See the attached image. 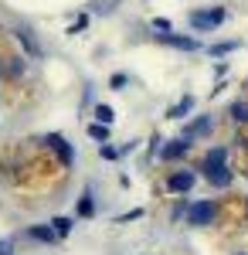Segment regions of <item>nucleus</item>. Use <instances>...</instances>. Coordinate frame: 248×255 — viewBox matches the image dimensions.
Wrapping results in <instances>:
<instances>
[{"mask_svg": "<svg viewBox=\"0 0 248 255\" xmlns=\"http://www.w3.org/2000/svg\"><path fill=\"white\" fill-rule=\"evenodd\" d=\"M214 218H218V201H197L187 208V225H194V228H204Z\"/></svg>", "mask_w": 248, "mask_h": 255, "instance_id": "1", "label": "nucleus"}, {"mask_svg": "<svg viewBox=\"0 0 248 255\" xmlns=\"http://www.w3.org/2000/svg\"><path fill=\"white\" fill-rule=\"evenodd\" d=\"M228 17L221 7H211V10H194L191 14V27H197V31H211V27H218L221 20Z\"/></svg>", "mask_w": 248, "mask_h": 255, "instance_id": "2", "label": "nucleus"}, {"mask_svg": "<svg viewBox=\"0 0 248 255\" xmlns=\"http://www.w3.org/2000/svg\"><path fill=\"white\" fill-rule=\"evenodd\" d=\"M194 170H173L170 177H167V191H173V194H187L194 187Z\"/></svg>", "mask_w": 248, "mask_h": 255, "instance_id": "3", "label": "nucleus"}, {"mask_svg": "<svg viewBox=\"0 0 248 255\" xmlns=\"http://www.w3.org/2000/svg\"><path fill=\"white\" fill-rule=\"evenodd\" d=\"M156 41H163V44H170V48H180V51H197L201 48V41L197 38H184V34H170V31H160Z\"/></svg>", "mask_w": 248, "mask_h": 255, "instance_id": "4", "label": "nucleus"}, {"mask_svg": "<svg viewBox=\"0 0 248 255\" xmlns=\"http://www.w3.org/2000/svg\"><path fill=\"white\" fill-rule=\"evenodd\" d=\"M201 170H204V177H208L214 187H228L231 177H235L228 167H225V163H211V167H201Z\"/></svg>", "mask_w": 248, "mask_h": 255, "instance_id": "5", "label": "nucleus"}, {"mask_svg": "<svg viewBox=\"0 0 248 255\" xmlns=\"http://www.w3.org/2000/svg\"><path fill=\"white\" fill-rule=\"evenodd\" d=\"M44 143L51 146V150H58V157H61V167H72V160H75V153H72V146L65 143V136H44Z\"/></svg>", "mask_w": 248, "mask_h": 255, "instance_id": "6", "label": "nucleus"}, {"mask_svg": "<svg viewBox=\"0 0 248 255\" xmlns=\"http://www.w3.org/2000/svg\"><path fill=\"white\" fill-rule=\"evenodd\" d=\"M211 126H214V116H197V119L191 123V126L184 129V136H187V139L194 143L197 136H208V133H211Z\"/></svg>", "mask_w": 248, "mask_h": 255, "instance_id": "7", "label": "nucleus"}, {"mask_svg": "<svg viewBox=\"0 0 248 255\" xmlns=\"http://www.w3.org/2000/svg\"><path fill=\"white\" fill-rule=\"evenodd\" d=\"M187 150H191V139L180 136V139H173L170 146H163V160H180Z\"/></svg>", "mask_w": 248, "mask_h": 255, "instance_id": "8", "label": "nucleus"}, {"mask_svg": "<svg viewBox=\"0 0 248 255\" xmlns=\"http://www.w3.org/2000/svg\"><path fill=\"white\" fill-rule=\"evenodd\" d=\"M17 41L27 48V55H31V58H41V44L34 41V34H31L27 27H20V31H17Z\"/></svg>", "mask_w": 248, "mask_h": 255, "instance_id": "9", "label": "nucleus"}, {"mask_svg": "<svg viewBox=\"0 0 248 255\" xmlns=\"http://www.w3.org/2000/svg\"><path fill=\"white\" fill-rule=\"evenodd\" d=\"M27 235H31V238H38V242H48V245L61 238V235L55 232V225H51V228H44V225H34V228H27Z\"/></svg>", "mask_w": 248, "mask_h": 255, "instance_id": "10", "label": "nucleus"}, {"mask_svg": "<svg viewBox=\"0 0 248 255\" xmlns=\"http://www.w3.org/2000/svg\"><path fill=\"white\" fill-rule=\"evenodd\" d=\"M191 109H194V99H191V96H184V99H180V102H177V106L170 109V113H167V116H170V119H184L187 113H191Z\"/></svg>", "mask_w": 248, "mask_h": 255, "instance_id": "11", "label": "nucleus"}, {"mask_svg": "<svg viewBox=\"0 0 248 255\" xmlns=\"http://www.w3.org/2000/svg\"><path fill=\"white\" fill-rule=\"evenodd\" d=\"M225 160H228V150H225V146H211L208 157H204V167H211V163H225Z\"/></svg>", "mask_w": 248, "mask_h": 255, "instance_id": "12", "label": "nucleus"}, {"mask_svg": "<svg viewBox=\"0 0 248 255\" xmlns=\"http://www.w3.org/2000/svg\"><path fill=\"white\" fill-rule=\"evenodd\" d=\"M231 119L248 126V102H242V99H238V102H231Z\"/></svg>", "mask_w": 248, "mask_h": 255, "instance_id": "13", "label": "nucleus"}, {"mask_svg": "<svg viewBox=\"0 0 248 255\" xmlns=\"http://www.w3.org/2000/svg\"><path fill=\"white\" fill-rule=\"evenodd\" d=\"M78 215H82V218H92V215H96V204H92V194H89V191H85L82 201H78Z\"/></svg>", "mask_w": 248, "mask_h": 255, "instance_id": "14", "label": "nucleus"}, {"mask_svg": "<svg viewBox=\"0 0 248 255\" xmlns=\"http://www.w3.org/2000/svg\"><path fill=\"white\" fill-rule=\"evenodd\" d=\"M96 119H99V123H106V126H113L116 113L109 109V106H96Z\"/></svg>", "mask_w": 248, "mask_h": 255, "instance_id": "15", "label": "nucleus"}, {"mask_svg": "<svg viewBox=\"0 0 248 255\" xmlns=\"http://www.w3.org/2000/svg\"><path fill=\"white\" fill-rule=\"evenodd\" d=\"M89 136H92V139H106V136H109V126H106V123H96V126H89Z\"/></svg>", "mask_w": 248, "mask_h": 255, "instance_id": "16", "label": "nucleus"}, {"mask_svg": "<svg viewBox=\"0 0 248 255\" xmlns=\"http://www.w3.org/2000/svg\"><path fill=\"white\" fill-rule=\"evenodd\" d=\"M51 225H55V232H58V235H68V232H72V221H68V218H55Z\"/></svg>", "mask_w": 248, "mask_h": 255, "instance_id": "17", "label": "nucleus"}, {"mask_svg": "<svg viewBox=\"0 0 248 255\" xmlns=\"http://www.w3.org/2000/svg\"><path fill=\"white\" fill-rule=\"evenodd\" d=\"M235 48H238L235 41H231V44H214V48H211V55H228V51H235Z\"/></svg>", "mask_w": 248, "mask_h": 255, "instance_id": "18", "label": "nucleus"}, {"mask_svg": "<svg viewBox=\"0 0 248 255\" xmlns=\"http://www.w3.org/2000/svg\"><path fill=\"white\" fill-rule=\"evenodd\" d=\"M99 153H102V160H116V157H119L113 146H99Z\"/></svg>", "mask_w": 248, "mask_h": 255, "instance_id": "19", "label": "nucleus"}, {"mask_svg": "<svg viewBox=\"0 0 248 255\" xmlns=\"http://www.w3.org/2000/svg\"><path fill=\"white\" fill-rule=\"evenodd\" d=\"M153 27H156V31H170V20H163V17H156V20H153Z\"/></svg>", "mask_w": 248, "mask_h": 255, "instance_id": "20", "label": "nucleus"}, {"mask_svg": "<svg viewBox=\"0 0 248 255\" xmlns=\"http://www.w3.org/2000/svg\"><path fill=\"white\" fill-rule=\"evenodd\" d=\"M126 82H129V79H126V75H123V72H119V75H113V85H116V89H123V85H126Z\"/></svg>", "mask_w": 248, "mask_h": 255, "instance_id": "21", "label": "nucleus"}, {"mask_svg": "<svg viewBox=\"0 0 248 255\" xmlns=\"http://www.w3.org/2000/svg\"><path fill=\"white\" fill-rule=\"evenodd\" d=\"M139 215H143V211L136 208V211H129V215H123V218H119V221H136V218H139Z\"/></svg>", "mask_w": 248, "mask_h": 255, "instance_id": "22", "label": "nucleus"}, {"mask_svg": "<svg viewBox=\"0 0 248 255\" xmlns=\"http://www.w3.org/2000/svg\"><path fill=\"white\" fill-rule=\"evenodd\" d=\"M0 255H10V252H7V249H0Z\"/></svg>", "mask_w": 248, "mask_h": 255, "instance_id": "23", "label": "nucleus"}, {"mask_svg": "<svg viewBox=\"0 0 248 255\" xmlns=\"http://www.w3.org/2000/svg\"><path fill=\"white\" fill-rule=\"evenodd\" d=\"M0 249H3V245H0Z\"/></svg>", "mask_w": 248, "mask_h": 255, "instance_id": "24", "label": "nucleus"}]
</instances>
